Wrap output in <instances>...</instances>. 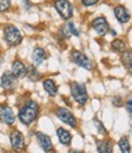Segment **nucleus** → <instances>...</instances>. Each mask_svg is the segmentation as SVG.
I'll use <instances>...</instances> for the list:
<instances>
[{
    "label": "nucleus",
    "instance_id": "1",
    "mask_svg": "<svg viewBox=\"0 0 132 153\" xmlns=\"http://www.w3.org/2000/svg\"><path fill=\"white\" fill-rule=\"evenodd\" d=\"M38 111H39L38 104L36 103L34 100H28L27 103H26V105L20 110L19 119L21 120L22 124L30 125L36 120V118L38 115Z\"/></svg>",
    "mask_w": 132,
    "mask_h": 153
},
{
    "label": "nucleus",
    "instance_id": "2",
    "mask_svg": "<svg viewBox=\"0 0 132 153\" xmlns=\"http://www.w3.org/2000/svg\"><path fill=\"white\" fill-rule=\"evenodd\" d=\"M71 94L73 97V99L77 102L78 104H86L88 100V93L86 90V86L78 82H73L71 83Z\"/></svg>",
    "mask_w": 132,
    "mask_h": 153
},
{
    "label": "nucleus",
    "instance_id": "3",
    "mask_svg": "<svg viewBox=\"0 0 132 153\" xmlns=\"http://www.w3.org/2000/svg\"><path fill=\"white\" fill-rule=\"evenodd\" d=\"M4 38L9 45H17L22 41V36L20 31L12 25H7V26L4 27Z\"/></svg>",
    "mask_w": 132,
    "mask_h": 153
},
{
    "label": "nucleus",
    "instance_id": "4",
    "mask_svg": "<svg viewBox=\"0 0 132 153\" xmlns=\"http://www.w3.org/2000/svg\"><path fill=\"white\" fill-rule=\"evenodd\" d=\"M71 59L75 64H77L78 66H81L86 70H92L93 69V64H92V61L82 53L80 52V50H72L71 53Z\"/></svg>",
    "mask_w": 132,
    "mask_h": 153
},
{
    "label": "nucleus",
    "instance_id": "5",
    "mask_svg": "<svg viewBox=\"0 0 132 153\" xmlns=\"http://www.w3.org/2000/svg\"><path fill=\"white\" fill-rule=\"evenodd\" d=\"M55 9L58 10V12L60 14V16L65 20H67L70 17H72V6L70 4V1L67 0H59L55 3Z\"/></svg>",
    "mask_w": 132,
    "mask_h": 153
},
{
    "label": "nucleus",
    "instance_id": "6",
    "mask_svg": "<svg viewBox=\"0 0 132 153\" xmlns=\"http://www.w3.org/2000/svg\"><path fill=\"white\" fill-rule=\"evenodd\" d=\"M10 142H11V147L15 152H21L24 147V138H23V135L19 131V130H15L12 131L11 135H10Z\"/></svg>",
    "mask_w": 132,
    "mask_h": 153
},
{
    "label": "nucleus",
    "instance_id": "7",
    "mask_svg": "<svg viewBox=\"0 0 132 153\" xmlns=\"http://www.w3.org/2000/svg\"><path fill=\"white\" fill-rule=\"evenodd\" d=\"M56 115H58V118H59L62 123L67 124V125H70V126H72V127H75L76 124H77L75 115H73V114H72L69 109H66V108H59V109L56 110Z\"/></svg>",
    "mask_w": 132,
    "mask_h": 153
},
{
    "label": "nucleus",
    "instance_id": "8",
    "mask_svg": "<svg viewBox=\"0 0 132 153\" xmlns=\"http://www.w3.org/2000/svg\"><path fill=\"white\" fill-rule=\"evenodd\" d=\"M92 26H93V28L96 30V32L100 36H104L107 34L109 32V23L107 21V19L103 17V16H99L97 19L93 20V23H92Z\"/></svg>",
    "mask_w": 132,
    "mask_h": 153
},
{
    "label": "nucleus",
    "instance_id": "9",
    "mask_svg": "<svg viewBox=\"0 0 132 153\" xmlns=\"http://www.w3.org/2000/svg\"><path fill=\"white\" fill-rule=\"evenodd\" d=\"M0 120L7 125H12L15 123V115L12 109L7 105H0Z\"/></svg>",
    "mask_w": 132,
    "mask_h": 153
},
{
    "label": "nucleus",
    "instance_id": "10",
    "mask_svg": "<svg viewBox=\"0 0 132 153\" xmlns=\"http://www.w3.org/2000/svg\"><path fill=\"white\" fill-rule=\"evenodd\" d=\"M1 86L4 90L10 91L16 86V77L12 75L11 71H6L4 72V75L1 76Z\"/></svg>",
    "mask_w": 132,
    "mask_h": 153
},
{
    "label": "nucleus",
    "instance_id": "11",
    "mask_svg": "<svg viewBox=\"0 0 132 153\" xmlns=\"http://www.w3.org/2000/svg\"><path fill=\"white\" fill-rule=\"evenodd\" d=\"M114 14H115V17L117 19L119 22L121 23H126L130 21V14L125 6L122 5H117L115 9H114Z\"/></svg>",
    "mask_w": 132,
    "mask_h": 153
},
{
    "label": "nucleus",
    "instance_id": "12",
    "mask_svg": "<svg viewBox=\"0 0 132 153\" xmlns=\"http://www.w3.org/2000/svg\"><path fill=\"white\" fill-rule=\"evenodd\" d=\"M37 140H38V143L41 146L45 152H50L53 151V143H51V140L48 135L42 134V132H38L37 134Z\"/></svg>",
    "mask_w": 132,
    "mask_h": 153
},
{
    "label": "nucleus",
    "instance_id": "13",
    "mask_svg": "<svg viewBox=\"0 0 132 153\" xmlns=\"http://www.w3.org/2000/svg\"><path fill=\"white\" fill-rule=\"evenodd\" d=\"M12 75L15 76V77H23V76H26V74H27V70H26V66L23 65V62L20 61V60H16L14 61V64H12V70H11Z\"/></svg>",
    "mask_w": 132,
    "mask_h": 153
},
{
    "label": "nucleus",
    "instance_id": "14",
    "mask_svg": "<svg viewBox=\"0 0 132 153\" xmlns=\"http://www.w3.org/2000/svg\"><path fill=\"white\" fill-rule=\"evenodd\" d=\"M45 50L43 48H36L32 53V60L34 62V65H41V64L44 61L45 59Z\"/></svg>",
    "mask_w": 132,
    "mask_h": 153
},
{
    "label": "nucleus",
    "instance_id": "15",
    "mask_svg": "<svg viewBox=\"0 0 132 153\" xmlns=\"http://www.w3.org/2000/svg\"><path fill=\"white\" fill-rule=\"evenodd\" d=\"M121 62L127 71L132 72V50H125L121 54Z\"/></svg>",
    "mask_w": 132,
    "mask_h": 153
},
{
    "label": "nucleus",
    "instance_id": "16",
    "mask_svg": "<svg viewBox=\"0 0 132 153\" xmlns=\"http://www.w3.org/2000/svg\"><path fill=\"white\" fill-rule=\"evenodd\" d=\"M58 137H59L60 142H61L62 145H66V146H67V145L71 143V140H72L71 134H70L67 130L62 129V127H59V129H58Z\"/></svg>",
    "mask_w": 132,
    "mask_h": 153
},
{
    "label": "nucleus",
    "instance_id": "17",
    "mask_svg": "<svg viewBox=\"0 0 132 153\" xmlns=\"http://www.w3.org/2000/svg\"><path fill=\"white\" fill-rule=\"evenodd\" d=\"M97 148L99 153H113V145L108 140H99L97 142Z\"/></svg>",
    "mask_w": 132,
    "mask_h": 153
},
{
    "label": "nucleus",
    "instance_id": "18",
    "mask_svg": "<svg viewBox=\"0 0 132 153\" xmlns=\"http://www.w3.org/2000/svg\"><path fill=\"white\" fill-rule=\"evenodd\" d=\"M43 87H44V90L47 91V93L49 96H51V97L58 93V87H56L55 82L53 80H45L43 82Z\"/></svg>",
    "mask_w": 132,
    "mask_h": 153
},
{
    "label": "nucleus",
    "instance_id": "19",
    "mask_svg": "<svg viewBox=\"0 0 132 153\" xmlns=\"http://www.w3.org/2000/svg\"><path fill=\"white\" fill-rule=\"evenodd\" d=\"M119 147L121 149V153H131V146H130L127 137H122L119 141Z\"/></svg>",
    "mask_w": 132,
    "mask_h": 153
},
{
    "label": "nucleus",
    "instance_id": "20",
    "mask_svg": "<svg viewBox=\"0 0 132 153\" xmlns=\"http://www.w3.org/2000/svg\"><path fill=\"white\" fill-rule=\"evenodd\" d=\"M111 47H113V49L115 50V52H119V53H121V52L124 53V50H125V43L121 39H115L111 43Z\"/></svg>",
    "mask_w": 132,
    "mask_h": 153
},
{
    "label": "nucleus",
    "instance_id": "21",
    "mask_svg": "<svg viewBox=\"0 0 132 153\" xmlns=\"http://www.w3.org/2000/svg\"><path fill=\"white\" fill-rule=\"evenodd\" d=\"M27 74L30 75V79L32 80V81H36V80H38L41 76H39V74L37 72V70L34 69V68H30V71H27Z\"/></svg>",
    "mask_w": 132,
    "mask_h": 153
},
{
    "label": "nucleus",
    "instance_id": "22",
    "mask_svg": "<svg viewBox=\"0 0 132 153\" xmlns=\"http://www.w3.org/2000/svg\"><path fill=\"white\" fill-rule=\"evenodd\" d=\"M11 5V1L9 0H0V11H6Z\"/></svg>",
    "mask_w": 132,
    "mask_h": 153
},
{
    "label": "nucleus",
    "instance_id": "23",
    "mask_svg": "<svg viewBox=\"0 0 132 153\" xmlns=\"http://www.w3.org/2000/svg\"><path fill=\"white\" fill-rule=\"evenodd\" d=\"M94 126L98 129V131L100 132V134H107V130H105V127L103 126V124L98 120V119H94Z\"/></svg>",
    "mask_w": 132,
    "mask_h": 153
},
{
    "label": "nucleus",
    "instance_id": "24",
    "mask_svg": "<svg viewBox=\"0 0 132 153\" xmlns=\"http://www.w3.org/2000/svg\"><path fill=\"white\" fill-rule=\"evenodd\" d=\"M67 27H69V30H70V33L71 34H73V36H78V34H80V33H78V31H77V28L75 27V25L73 23H71V22H69L67 23Z\"/></svg>",
    "mask_w": 132,
    "mask_h": 153
},
{
    "label": "nucleus",
    "instance_id": "25",
    "mask_svg": "<svg viewBox=\"0 0 132 153\" xmlns=\"http://www.w3.org/2000/svg\"><path fill=\"white\" fill-rule=\"evenodd\" d=\"M83 5H86V6H92V5H96L98 1L97 0H83Z\"/></svg>",
    "mask_w": 132,
    "mask_h": 153
},
{
    "label": "nucleus",
    "instance_id": "26",
    "mask_svg": "<svg viewBox=\"0 0 132 153\" xmlns=\"http://www.w3.org/2000/svg\"><path fill=\"white\" fill-rule=\"evenodd\" d=\"M126 108H127V111L132 115V99H128L127 103H126Z\"/></svg>",
    "mask_w": 132,
    "mask_h": 153
},
{
    "label": "nucleus",
    "instance_id": "27",
    "mask_svg": "<svg viewBox=\"0 0 132 153\" xmlns=\"http://www.w3.org/2000/svg\"><path fill=\"white\" fill-rule=\"evenodd\" d=\"M113 103H114L115 105H117V107H120V105L122 104V102H121V98H120V97H116V98H114Z\"/></svg>",
    "mask_w": 132,
    "mask_h": 153
},
{
    "label": "nucleus",
    "instance_id": "28",
    "mask_svg": "<svg viewBox=\"0 0 132 153\" xmlns=\"http://www.w3.org/2000/svg\"><path fill=\"white\" fill-rule=\"evenodd\" d=\"M69 153H83V152H81V151H76V149H71Z\"/></svg>",
    "mask_w": 132,
    "mask_h": 153
},
{
    "label": "nucleus",
    "instance_id": "29",
    "mask_svg": "<svg viewBox=\"0 0 132 153\" xmlns=\"http://www.w3.org/2000/svg\"><path fill=\"white\" fill-rule=\"evenodd\" d=\"M1 62H3V58H1V55H0V65H1Z\"/></svg>",
    "mask_w": 132,
    "mask_h": 153
}]
</instances>
